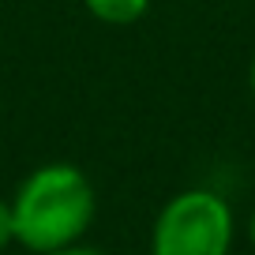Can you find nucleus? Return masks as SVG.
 Wrapping results in <instances>:
<instances>
[{"instance_id":"0eeeda50","label":"nucleus","mask_w":255,"mask_h":255,"mask_svg":"<svg viewBox=\"0 0 255 255\" xmlns=\"http://www.w3.org/2000/svg\"><path fill=\"white\" fill-rule=\"evenodd\" d=\"M248 237H252V244H255V210H252V222H248Z\"/></svg>"},{"instance_id":"20e7f679","label":"nucleus","mask_w":255,"mask_h":255,"mask_svg":"<svg viewBox=\"0 0 255 255\" xmlns=\"http://www.w3.org/2000/svg\"><path fill=\"white\" fill-rule=\"evenodd\" d=\"M15 240V225H11V203L0 199V252Z\"/></svg>"},{"instance_id":"f257e3e1","label":"nucleus","mask_w":255,"mask_h":255,"mask_svg":"<svg viewBox=\"0 0 255 255\" xmlns=\"http://www.w3.org/2000/svg\"><path fill=\"white\" fill-rule=\"evenodd\" d=\"M94 184L72 161L38 165L11 195V225L15 240L38 255L60 252L83 240L94 222Z\"/></svg>"},{"instance_id":"f03ea898","label":"nucleus","mask_w":255,"mask_h":255,"mask_svg":"<svg viewBox=\"0 0 255 255\" xmlns=\"http://www.w3.org/2000/svg\"><path fill=\"white\" fill-rule=\"evenodd\" d=\"M233 229V207L218 191H176L154 218L150 255H229Z\"/></svg>"},{"instance_id":"39448f33","label":"nucleus","mask_w":255,"mask_h":255,"mask_svg":"<svg viewBox=\"0 0 255 255\" xmlns=\"http://www.w3.org/2000/svg\"><path fill=\"white\" fill-rule=\"evenodd\" d=\"M49 255H102V252H94V248H79V244H72V248H60V252H49Z\"/></svg>"},{"instance_id":"7ed1b4c3","label":"nucleus","mask_w":255,"mask_h":255,"mask_svg":"<svg viewBox=\"0 0 255 255\" xmlns=\"http://www.w3.org/2000/svg\"><path fill=\"white\" fill-rule=\"evenodd\" d=\"M87 11L105 26H131L146 15L150 0H83Z\"/></svg>"},{"instance_id":"423d86ee","label":"nucleus","mask_w":255,"mask_h":255,"mask_svg":"<svg viewBox=\"0 0 255 255\" xmlns=\"http://www.w3.org/2000/svg\"><path fill=\"white\" fill-rule=\"evenodd\" d=\"M248 87H252V98H255V56H252V64H248Z\"/></svg>"}]
</instances>
